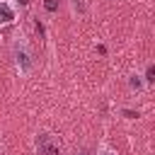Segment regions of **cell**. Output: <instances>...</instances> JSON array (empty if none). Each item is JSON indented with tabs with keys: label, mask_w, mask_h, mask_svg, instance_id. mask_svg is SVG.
Listing matches in <instances>:
<instances>
[{
	"label": "cell",
	"mask_w": 155,
	"mask_h": 155,
	"mask_svg": "<svg viewBox=\"0 0 155 155\" xmlns=\"http://www.w3.org/2000/svg\"><path fill=\"white\" fill-rule=\"evenodd\" d=\"M10 56H12L15 70H17L19 75H31V73H34V65H36L34 51H31V46L27 44L24 36H15V39H12V44H10Z\"/></svg>",
	"instance_id": "cell-1"
},
{
	"label": "cell",
	"mask_w": 155,
	"mask_h": 155,
	"mask_svg": "<svg viewBox=\"0 0 155 155\" xmlns=\"http://www.w3.org/2000/svg\"><path fill=\"white\" fill-rule=\"evenodd\" d=\"M34 148H36V155H58V143L51 133H36Z\"/></svg>",
	"instance_id": "cell-2"
},
{
	"label": "cell",
	"mask_w": 155,
	"mask_h": 155,
	"mask_svg": "<svg viewBox=\"0 0 155 155\" xmlns=\"http://www.w3.org/2000/svg\"><path fill=\"white\" fill-rule=\"evenodd\" d=\"M17 15H19L17 0H0V29L15 24L17 22Z\"/></svg>",
	"instance_id": "cell-3"
},
{
	"label": "cell",
	"mask_w": 155,
	"mask_h": 155,
	"mask_svg": "<svg viewBox=\"0 0 155 155\" xmlns=\"http://www.w3.org/2000/svg\"><path fill=\"white\" fill-rule=\"evenodd\" d=\"M148 85H145V80H143V75H138V73H133V75H128V90L131 92H143Z\"/></svg>",
	"instance_id": "cell-4"
},
{
	"label": "cell",
	"mask_w": 155,
	"mask_h": 155,
	"mask_svg": "<svg viewBox=\"0 0 155 155\" xmlns=\"http://www.w3.org/2000/svg\"><path fill=\"white\" fill-rule=\"evenodd\" d=\"M85 10H87L85 0H70V12H73L75 17H82V15H85Z\"/></svg>",
	"instance_id": "cell-5"
},
{
	"label": "cell",
	"mask_w": 155,
	"mask_h": 155,
	"mask_svg": "<svg viewBox=\"0 0 155 155\" xmlns=\"http://www.w3.org/2000/svg\"><path fill=\"white\" fill-rule=\"evenodd\" d=\"M143 80H145V85H153V80H155V65H153V63H148V68H145V75H143Z\"/></svg>",
	"instance_id": "cell-6"
},
{
	"label": "cell",
	"mask_w": 155,
	"mask_h": 155,
	"mask_svg": "<svg viewBox=\"0 0 155 155\" xmlns=\"http://www.w3.org/2000/svg\"><path fill=\"white\" fill-rule=\"evenodd\" d=\"M97 155H119V153H116L114 148H109L107 143H102V145L97 148Z\"/></svg>",
	"instance_id": "cell-7"
},
{
	"label": "cell",
	"mask_w": 155,
	"mask_h": 155,
	"mask_svg": "<svg viewBox=\"0 0 155 155\" xmlns=\"http://www.w3.org/2000/svg\"><path fill=\"white\" fill-rule=\"evenodd\" d=\"M44 7H46V12H56L58 10V0H44Z\"/></svg>",
	"instance_id": "cell-8"
},
{
	"label": "cell",
	"mask_w": 155,
	"mask_h": 155,
	"mask_svg": "<svg viewBox=\"0 0 155 155\" xmlns=\"http://www.w3.org/2000/svg\"><path fill=\"white\" fill-rule=\"evenodd\" d=\"M124 114H126V119H138V111H131V109H124Z\"/></svg>",
	"instance_id": "cell-9"
},
{
	"label": "cell",
	"mask_w": 155,
	"mask_h": 155,
	"mask_svg": "<svg viewBox=\"0 0 155 155\" xmlns=\"http://www.w3.org/2000/svg\"><path fill=\"white\" fill-rule=\"evenodd\" d=\"M75 155H90V153H85V150H80V153H75Z\"/></svg>",
	"instance_id": "cell-10"
},
{
	"label": "cell",
	"mask_w": 155,
	"mask_h": 155,
	"mask_svg": "<svg viewBox=\"0 0 155 155\" xmlns=\"http://www.w3.org/2000/svg\"><path fill=\"white\" fill-rule=\"evenodd\" d=\"M0 153H2V140H0Z\"/></svg>",
	"instance_id": "cell-11"
}]
</instances>
